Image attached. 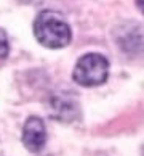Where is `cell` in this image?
I'll list each match as a JSON object with an SVG mask.
<instances>
[{
  "instance_id": "obj_8",
  "label": "cell",
  "mask_w": 144,
  "mask_h": 156,
  "mask_svg": "<svg viewBox=\"0 0 144 156\" xmlns=\"http://www.w3.org/2000/svg\"><path fill=\"white\" fill-rule=\"evenodd\" d=\"M136 5L142 10V13H144V0H136Z\"/></svg>"
},
{
  "instance_id": "obj_7",
  "label": "cell",
  "mask_w": 144,
  "mask_h": 156,
  "mask_svg": "<svg viewBox=\"0 0 144 156\" xmlns=\"http://www.w3.org/2000/svg\"><path fill=\"white\" fill-rule=\"evenodd\" d=\"M18 2H21V3H29V5H32V3H39V2H42V0H18Z\"/></svg>"
},
{
  "instance_id": "obj_4",
  "label": "cell",
  "mask_w": 144,
  "mask_h": 156,
  "mask_svg": "<svg viewBox=\"0 0 144 156\" xmlns=\"http://www.w3.org/2000/svg\"><path fill=\"white\" fill-rule=\"evenodd\" d=\"M47 142V129L43 121L37 116H31L22 129V143L32 153L40 151Z\"/></svg>"
},
{
  "instance_id": "obj_6",
  "label": "cell",
  "mask_w": 144,
  "mask_h": 156,
  "mask_svg": "<svg viewBox=\"0 0 144 156\" xmlns=\"http://www.w3.org/2000/svg\"><path fill=\"white\" fill-rule=\"evenodd\" d=\"M8 37L3 29H0V60H3L8 55Z\"/></svg>"
},
{
  "instance_id": "obj_1",
  "label": "cell",
  "mask_w": 144,
  "mask_h": 156,
  "mask_svg": "<svg viewBox=\"0 0 144 156\" xmlns=\"http://www.w3.org/2000/svg\"><path fill=\"white\" fill-rule=\"evenodd\" d=\"M34 34L47 48H64L72 37L67 21L58 11L51 10H43L39 13L34 23Z\"/></svg>"
},
{
  "instance_id": "obj_2",
  "label": "cell",
  "mask_w": 144,
  "mask_h": 156,
  "mask_svg": "<svg viewBox=\"0 0 144 156\" xmlns=\"http://www.w3.org/2000/svg\"><path fill=\"white\" fill-rule=\"evenodd\" d=\"M109 74V63L99 53L83 55L74 69V80L83 87H95L106 82Z\"/></svg>"
},
{
  "instance_id": "obj_5",
  "label": "cell",
  "mask_w": 144,
  "mask_h": 156,
  "mask_svg": "<svg viewBox=\"0 0 144 156\" xmlns=\"http://www.w3.org/2000/svg\"><path fill=\"white\" fill-rule=\"evenodd\" d=\"M120 47L125 51L130 53H136V51H144V32L139 31L138 27L126 31L122 37L119 39Z\"/></svg>"
},
{
  "instance_id": "obj_3",
  "label": "cell",
  "mask_w": 144,
  "mask_h": 156,
  "mask_svg": "<svg viewBox=\"0 0 144 156\" xmlns=\"http://www.w3.org/2000/svg\"><path fill=\"white\" fill-rule=\"evenodd\" d=\"M50 113L61 122H72L79 118V103L71 94H55L50 98Z\"/></svg>"
}]
</instances>
